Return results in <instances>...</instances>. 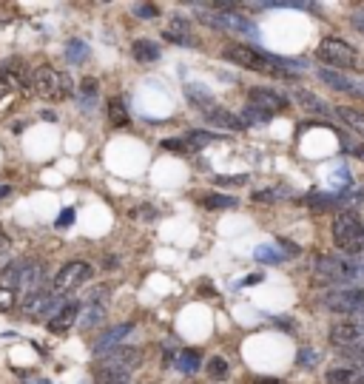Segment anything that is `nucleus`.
<instances>
[{
  "mask_svg": "<svg viewBox=\"0 0 364 384\" xmlns=\"http://www.w3.org/2000/svg\"><path fill=\"white\" fill-rule=\"evenodd\" d=\"M336 197H327V194H310L308 197V205H316V208H330Z\"/></svg>",
  "mask_w": 364,
  "mask_h": 384,
  "instance_id": "40",
  "label": "nucleus"
},
{
  "mask_svg": "<svg viewBox=\"0 0 364 384\" xmlns=\"http://www.w3.org/2000/svg\"><path fill=\"white\" fill-rule=\"evenodd\" d=\"M65 57H68V63L80 66L83 60H89V46H86L83 40H77V37H71V40L65 43Z\"/></svg>",
  "mask_w": 364,
  "mask_h": 384,
  "instance_id": "27",
  "label": "nucleus"
},
{
  "mask_svg": "<svg viewBox=\"0 0 364 384\" xmlns=\"http://www.w3.org/2000/svg\"><path fill=\"white\" fill-rule=\"evenodd\" d=\"M336 117L364 140V111L361 109H353V106H336Z\"/></svg>",
  "mask_w": 364,
  "mask_h": 384,
  "instance_id": "21",
  "label": "nucleus"
},
{
  "mask_svg": "<svg viewBox=\"0 0 364 384\" xmlns=\"http://www.w3.org/2000/svg\"><path fill=\"white\" fill-rule=\"evenodd\" d=\"M71 222H75V211H71V208L60 211V216H57V228H68Z\"/></svg>",
  "mask_w": 364,
  "mask_h": 384,
  "instance_id": "43",
  "label": "nucleus"
},
{
  "mask_svg": "<svg viewBox=\"0 0 364 384\" xmlns=\"http://www.w3.org/2000/svg\"><path fill=\"white\" fill-rule=\"evenodd\" d=\"M316 77H319V80H322L325 86H330L333 92H341V94H353V97H358V80L347 77L344 71H336V68L319 66V68H316Z\"/></svg>",
  "mask_w": 364,
  "mask_h": 384,
  "instance_id": "12",
  "label": "nucleus"
},
{
  "mask_svg": "<svg viewBox=\"0 0 364 384\" xmlns=\"http://www.w3.org/2000/svg\"><path fill=\"white\" fill-rule=\"evenodd\" d=\"M92 276H94V268H92L89 262H83V259L65 262V265L54 273V279H51V293L65 296V293H71V290H80L86 282H92Z\"/></svg>",
  "mask_w": 364,
  "mask_h": 384,
  "instance_id": "5",
  "label": "nucleus"
},
{
  "mask_svg": "<svg viewBox=\"0 0 364 384\" xmlns=\"http://www.w3.org/2000/svg\"><path fill=\"white\" fill-rule=\"evenodd\" d=\"M131 57L142 66H149V63H157L163 57V49H160V43H154L149 37H139V40L131 43Z\"/></svg>",
  "mask_w": 364,
  "mask_h": 384,
  "instance_id": "18",
  "label": "nucleus"
},
{
  "mask_svg": "<svg viewBox=\"0 0 364 384\" xmlns=\"http://www.w3.org/2000/svg\"><path fill=\"white\" fill-rule=\"evenodd\" d=\"M239 117H242L248 125H251V123H270V120H273L270 114H265V111H259V109H253V106H245V111H242Z\"/></svg>",
  "mask_w": 364,
  "mask_h": 384,
  "instance_id": "33",
  "label": "nucleus"
},
{
  "mask_svg": "<svg viewBox=\"0 0 364 384\" xmlns=\"http://www.w3.org/2000/svg\"><path fill=\"white\" fill-rule=\"evenodd\" d=\"M205 370H208V376H211L213 381H222V378H228L231 364H228L222 356H211V359L205 361Z\"/></svg>",
  "mask_w": 364,
  "mask_h": 384,
  "instance_id": "28",
  "label": "nucleus"
},
{
  "mask_svg": "<svg viewBox=\"0 0 364 384\" xmlns=\"http://www.w3.org/2000/svg\"><path fill=\"white\" fill-rule=\"evenodd\" d=\"M316 273L327 282V285H358L364 279V262L358 256H344V254H327L319 256L316 262Z\"/></svg>",
  "mask_w": 364,
  "mask_h": 384,
  "instance_id": "2",
  "label": "nucleus"
},
{
  "mask_svg": "<svg viewBox=\"0 0 364 384\" xmlns=\"http://www.w3.org/2000/svg\"><path fill=\"white\" fill-rule=\"evenodd\" d=\"M327 339H330V345L336 350L358 347V345H364V330H361V325L356 319H341V322H333L327 328Z\"/></svg>",
  "mask_w": 364,
  "mask_h": 384,
  "instance_id": "9",
  "label": "nucleus"
},
{
  "mask_svg": "<svg viewBox=\"0 0 364 384\" xmlns=\"http://www.w3.org/2000/svg\"><path fill=\"white\" fill-rule=\"evenodd\" d=\"M339 140H341V148L347 151V154H353V157H358V160H364V142L361 140H350V134L347 131H339Z\"/></svg>",
  "mask_w": 364,
  "mask_h": 384,
  "instance_id": "29",
  "label": "nucleus"
},
{
  "mask_svg": "<svg viewBox=\"0 0 364 384\" xmlns=\"http://www.w3.org/2000/svg\"><path fill=\"white\" fill-rule=\"evenodd\" d=\"M9 194H12V185H0V199L9 197Z\"/></svg>",
  "mask_w": 364,
  "mask_h": 384,
  "instance_id": "45",
  "label": "nucleus"
},
{
  "mask_svg": "<svg viewBox=\"0 0 364 384\" xmlns=\"http://www.w3.org/2000/svg\"><path fill=\"white\" fill-rule=\"evenodd\" d=\"M185 97H188V100H191L202 114H205V111H211V109L216 106L213 94H211L205 86H199V83H188V86H185Z\"/></svg>",
  "mask_w": 364,
  "mask_h": 384,
  "instance_id": "22",
  "label": "nucleus"
},
{
  "mask_svg": "<svg viewBox=\"0 0 364 384\" xmlns=\"http://www.w3.org/2000/svg\"><path fill=\"white\" fill-rule=\"evenodd\" d=\"M6 92H9V89L4 86V77H0V103H4V97H6Z\"/></svg>",
  "mask_w": 364,
  "mask_h": 384,
  "instance_id": "46",
  "label": "nucleus"
},
{
  "mask_svg": "<svg viewBox=\"0 0 364 384\" xmlns=\"http://www.w3.org/2000/svg\"><path fill=\"white\" fill-rule=\"evenodd\" d=\"M282 197H284L282 188H262V191H253V202H259V205H276Z\"/></svg>",
  "mask_w": 364,
  "mask_h": 384,
  "instance_id": "30",
  "label": "nucleus"
},
{
  "mask_svg": "<svg viewBox=\"0 0 364 384\" xmlns=\"http://www.w3.org/2000/svg\"><path fill=\"white\" fill-rule=\"evenodd\" d=\"M163 148L165 151H177V154H188V142L185 140H163Z\"/></svg>",
  "mask_w": 364,
  "mask_h": 384,
  "instance_id": "39",
  "label": "nucleus"
},
{
  "mask_svg": "<svg viewBox=\"0 0 364 384\" xmlns=\"http://www.w3.org/2000/svg\"><path fill=\"white\" fill-rule=\"evenodd\" d=\"M163 37H165L168 43L185 46V49H194V46H199V43H196V37H194V32H191V20H188V18H182V15L171 18V26L163 32Z\"/></svg>",
  "mask_w": 364,
  "mask_h": 384,
  "instance_id": "15",
  "label": "nucleus"
},
{
  "mask_svg": "<svg viewBox=\"0 0 364 384\" xmlns=\"http://www.w3.org/2000/svg\"><path fill=\"white\" fill-rule=\"evenodd\" d=\"M202 117H205L208 125L222 128V131H245V128H248V123H245L239 114H234V111H228V109H222V106H213V109L205 111Z\"/></svg>",
  "mask_w": 364,
  "mask_h": 384,
  "instance_id": "13",
  "label": "nucleus"
},
{
  "mask_svg": "<svg viewBox=\"0 0 364 384\" xmlns=\"http://www.w3.org/2000/svg\"><path fill=\"white\" fill-rule=\"evenodd\" d=\"M333 245L344 256H361L364 254V222L353 211H339L333 219Z\"/></svg>",
  "mask_w": 364,
  "mask_h": 384,
  "instance_id": "3",
  "label": "nucleus"
},
{
  "mask_svg": "<svg viewBox=\"0 0 364 384\" xmlns=\"http://www.w3.org/2000/svg\"><path fill=\"white\" fill-rule=\"evenodd\" d=\"M294 100L302 106V111H308V114H316V117H336V109L327 103V100H322V97H316L313 92H308V89H294Z\"/></svg>",
  "mask_w": 364,
  "mask_h": 384,
  "instance_id": "16",
  "label": "nucleus"
},
{
  "mask_svg": "<svg viewBox=\"0 0 364 384\" xmlns=\"http://www.w3.org/2000/svg\"><path fill=\"white\" fill-rule=\"evenodd\" d=\"M15 293H18L15 287L0 285V314H6V311H12V307H15V302H18V296H15Z\"/></svg>",
  "mask_w": 364,
  "mask_h": 384,
  "instance_id": "32",
  "label": "nucleus"
},
{
  "mask_svg": "<svg viewBox=\"0 0 364 384\" xmlns=\"http://www.w3.org/2000/svg\"><path fill=\"white\" fill-rule=\"evenodd\" d=\"M316 60L319 63H325L327 68H336V71H356V68H361V63H358V51H356V46L353 43H347L344 37H325L319 46H316Z\"/></svg>",
  "mask_w": 364,
  "mask_h": 384,
  "instance_id": "4",
  "label": "nucleus"
},
{
  "mask_svg": "<svg viewBox=\"0 0 364 384\" xmlns=\"http://www.w3.org/2000/svg\"><path fill=\"white\" fill-rule=\"evenodd\" d=\"M103 364H111V367H123V370H137L139 364H142V350H137V347H114V350H108V353H103V359H100Z\"/></svg>",
  "mask_w": 364,
  "mask_h": 384,
  "instance_id": "14",
  "label": "nucleus"
},
{
  "mask_svg": "<svg viewBox=\"0 0 364 384\" xmlns=\"http://www.w3.org/2000/svg\"><path fill=\"white\" fill-rule=\"evenodd\" d=\"M80 314H83L80 302H63V304L57 307V314H51V319L46 322L49 333H65V330H71Z\"/></svg>",
  "mask_w": 364,
  "mask_h": 384,
  "instance_id": "11",
  "label": "nucleus"
},
{
  "mask_svg": "<svg viewBox=\"0 0 364 384\" xmlns=\"http://www.w3.org/2000/svg\"><path fill=\"white\" fill-rule=\"evenodd\" d=\"M248 106H253V109H259V111L276 117V114H282V111L290 106V100H287L282 92H276V89L251 86V92H248Z\"/></svg>",
  "mask_w": 364,
  "mask_h": 384,
  "instance_id": "8",
  "label": "nucleus"
},
{
  "mask_svg": "<svg viewBox=\"0 0 364 384\" xmlns=\"http://www.w3.org/2000/svg\"><path fill=\"white\" fill-rule=\"evenodd\" d=\"M134 15H137V18H142V20L160 18V6H157V4H137V6H134Z\"/></svg>",
  "mask_w": 364,
  "mask_h": 384,
  "instance_id": "35",
  "label": "nucleus"
},
{
  "mask_svg": "<svg viewBox=\"0 0 364 384\" xmlns=\"http://www.w3.org/2000/svg\"><path fill=\"white\" fill-rule=\"evenodd\" d=\"M325 307L339 316H358L364 314V287L356 285V287H339V290H327L322 296Z\"/></svg>",
  "mask_w": 364,
  "mask_h": 384,
  "instance_id": "6",
  "label": "nucleus"
},
{
  "mask_svg": "<svg viewBox=\"0 0 364 384\" xmlns=\"http://www.w3.org/2000/svg\"><path fill=\"white\" fill-rule=\"evenodd\" d=\"M213 182H216V185H245V182H248V174H239V177H216Z\"/></svg>",
  "mask_w": 364,
  "mask_h": 384,
  "instance_id": "42",
  "label": "nucleus"
},
{
  "mask_svg": "<svg viewBox=\"0 0 364 384\" xmlns=\"http://www.w3.org/2000/svg\"><path fill=\"white\" fill-rule=\"evenodd\" d=\"M350 26H353V29H358V32L364 35V4L350 15Z\"/></svg>",
  "mask_w": 364,
  "mask_h": 384,
  "instance_id": "41",
  "label": "nucleus"
},
{
  "mask_svg": "<svg viewBox=\"0 0 364 384\" xmlns=\"http://www.w3.org/2000/svg\"><path fill=\"white\" fill-rule=\"evenodd\" d=\"M325 381L327 384H364V373L358 370V367H327V373H325Z\"/></svg>",
  "mask_w": 364,
  "mask_h": 384,
  "instance_id": "20",
  "label": "nucleus"
},
{
  "mask_svg": "<svg viewBox=\"0 0 364 384\" xmlns=\"http://www.w3.org/2000/svg\"><path fill=\"white\" fill-rule=\"evenodd\" d=\"M253 384H284V381L276 376H259V378H253Z\"/></svg>",
  "mask_w": 364,
  "mask_h": 384,
  "instance_id": "44",
  "label": "nucleus"
},
{
  "mask_svg": "<svg viewBox=\"0 0 364 384\" xmlns=\"http://www.w3.org/2000/svg\"><path fill=\"white\" fill-rule=\"evenodd\" d=\"M94 384H131V373L123 370V367H111V364L97 361V367H94Z\"/></svg>",
  "mask_w": 364,
  "mask_h": 384,
  "instance_id": "19",
  "label": "nucleus"
},
{
  "mask_svg": "<svg viewBox=\"0 0 364 384\" xmlns=\"http://www.w3.org/2000/svg\"><path fill=\"white\" fill-rule=\"evenodd\" d=\"M32 74H34V68H29L20 57L0 63V77H4V86L9 92H29L32 89Z\"/></svg>",
  "mask_w": 364,
  "mask_h": 384,
  "instance_id": "7",
  "label": "nucleus"
},
{
  "mask_svg": "<svg viewBox=\"0 0 364 384\" xmlns=\"http://www.w3.org/2000/svg\"><path fill=\"white\" fill-rule=\"evenodd\" d=\"M80 97L89 100V103L97 97V80H94V77H86V80H80Z\"/></svg>",
  "mask_w": 364,
  "mask_h": 384,
  "instance_id": "36",
  "label": "nucleus"
},
{
  "mask_svg": "<svg viewBox=\"0 0 364 384\" xmlns=\"http://www.w3.org/2000/svg\"><path fill=\"white\" fill-rule=\"evenodd\" d=\"M253 256H256V262H268V265H279L282 259H284V254L282 251H273V248H256L253 251Z\"/></svg>",
  "mask_w": 364,
  "mask_h": 384,
  "instance_id": "31",
  "label": "nucleus"
},
{
  "mask_svg": "<svg viewBox=\"0 0 364 384\" xmlns=\"http://www.w3.org/2000/svg\"><path fill=\"white\" fill-rule=\"evenodd\" d=\"M358 97H364V80H358Z\"/></svg>",
  "mask_w": 364,
  "mask_h": 384,
  "instance_id": "47",
  "label": "nucleus"
},
{
  "mask_svg": "<svg viewBox=\"0 0 364 384\" xmlns=\"http://www.w3.org/2000/svg\"><path fill=\"white\" fill-rule=\"evenodd\" d=\"M177 367H180L182 373H196V370L202 367V353H199V350H194V347L182 350V353L177 356Z\"/></svg>",
  "mask_w": 364,
  "mask_h": 384,
  "instance_id": "26",
  "label": "nucleus"
},
{
  "mask_svg": "<svg viewBox=\"0 0 364 384\" xmlns=\"http://www.w3.org/2000/svg\"><path fill=\"white\" fill-rule=\"evenodd\" d=\"M222 57L228 63L239 66V68L259 71V74H268V77H279V80H299V71L305 68L299 60H284V57L259 51L248 43H228L222 49Z\"/></svg>",
  "mask_w": 364,
  "mask_h": 384,
  "instance_id": "1",
  "label": "nucleus"
},
{
  "mask_svg": "<svg viewBox=\"0 0 364 384\" xmlns=\"http://www.w3.org/2000/svg\"><path fill=\"white\" fill-rule=\"evenodd\" d=\"M279 251H282L284 256H299V254H302V248H299L296 242H290V240H284V237L279 240Z\"/></svg>",
  "mask_w": 364,
  "mask_h": 384,
  "instance_id": "38",
  "label": "nucleus"
},
{
  "mask_svg": "<svg viewBox=\"0 0 364 384\" xmlns=\"http://www.w3.org/2000/svg\"><path fill=\"white\" fill-rule=\"evenodd\" d=\"M40 384H51V381H40Z\"/></svg>",
  "mask_w": 364,
  "mask_h": 384,
  "instance_id": "48",
  "label": "nucleus"
},
{
  "mask_svg": "<svg viewBox=\"0 0 364 384\" xmlns=\"http://www.w3.org/2000/svg\"><path fill=\"white\" fill-rule=\"evenodd\" d=\"M75 92H77V86H75V80L65 74V71H60V100H68V97H75Z\"/></svg>",
  "mask_w": 364,
  "mask_h": 384,
  "instance_id": "34",
  "label": "nucleus"
},
{
  "mask_svg": "<svg viewBox=\"0 0 364 384\" xmlns=\"http://www.w3.org/2000/svg\"><path fill=\"white\" fill-rule=\"evenodd\" d=\"M199 205L208 208V211H228V208H237L239 199L231 197V194H202V197H199Z\"/></svg>",
  "mask_w": 364,
  "mask_h": 384,
  "instance_id": "23",
  "label": "nucleus"
},
{
  "mask_svg": "<svg viewBox=\"0 0 364 384\" xmlns=\"http://www.w3.org/2000/svg\"><path fill=\"white\" fill-rule=\"evenodd\" d=\"M134 330V325L131 322H125V325H117V328H108V330H103L100 333V339L94 342V356H100V353H108V350H114V347H120V342L128 336Z\"/></svg>",
  "mask_w": 364,
  "mask_h": 384,
  "instance_id": "17",
  "label": "nucleus"
},
{
  "mask_svg": "<svg viewBox=\"0 0 364 384\" xmlns=\"http://www.w3.org/2000/svg\"><path fill=\"white\" fill-rule=\"evenodd\" d=\"M185 142H188V148L191 151H199V148H208L211 142H216V140H222V134H211V131H199V128H194V131H185V137H182Z\"/></svg>",
  "mask_w": 364,
  "mask_h": 384,
  "instance_id": "25",
  "label": "nucleus"
},
{
  "mask_svg": "<svg viewBox=\"0 0 364 384\" xmlns=\"http://www.w3.org/2000/svg\"><path fill=\"white\" fill-rule=\"evenodd\" d=\"M32 92L43 100H60V71L51 66H37L32 74Z\"/></svg>",
  "mask_w": 364,
  "mask_h": 384,
  "instance_id": "10",
  "label": "nucleus"
},
{
  "mask_svg": "<svg viewBox=\"0 0 364 384\" xmlns=\"http://www.w3.org/2000/svg\"><path fill=\"white\" fill-rule=\"evenodd\" d=\"M106 109H108V111H106V114H108V123H111L114 128H125V125L131 123V117H128V109H125V103H123L120 97H111Z\"/></svg>",
  "mask_w": 364,
  "mask_h": 384,
  "instance_id": "24",
  "label": "nucleus"
},
{
  "mask_svg": "<svg viewBox=\"0 0 364 384\" xmlns=\"http://www.w3.org/2000/svg\"><path fill=\"white\" fill-rule=\"evenodd\" d=\"M316 359H319V353H316L313 347H308V350L302 347V350H299V367H313Z\"/></svg>",
  "mask_w": 364,
  "mask_h": 384,
  "instance_id": "37",
  "label": "nucleus"
}]
</instances>
